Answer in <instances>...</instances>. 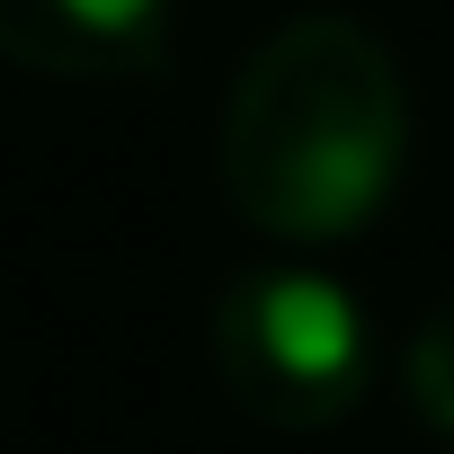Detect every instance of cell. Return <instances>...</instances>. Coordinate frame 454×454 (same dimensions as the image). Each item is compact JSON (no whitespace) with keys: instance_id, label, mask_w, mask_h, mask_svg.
<instances>
[{"instance_id":"1","label":"cell","mask_w":454,"mask_h":454,"mask_svg":"<svg viewBox=\"0 0 454 454\" xmlns=\"http://www.w3.org/2000/svg\"><path fill=\"white\" fill-rule=\"evenodd\" d=\"M223 187L250 223L286 241L365 223L410 152V81L401 54L356 10L277 19L232 90H223Z\"/></svg>"},{"instance_id":"2","label":"cell","mask_w":454,"mask_h":454,"mask_svg":"<svg viewBox=\"0 0 454 454\" xmlns=\"http://www.w3.org/2000/svg\"><path fill=\"white\" fill-rule=\"evenodd\" d=\"M214 365L268 427H330L374 374V339L348 286L312 268H241L214 303Z\"/></svg>"},{"instance_id":"3","label":"cell","mask_w":454,"mask_h":454,"mask_svg":"<svg viewBox=\"0 0 454 454\" xmlns=\"http://www.w3.org/2000/svg\"><path fill=\"white\" fill-rule=\"evenodd\" d=\"M0 54L63 81H125L160 72L169 0H0Z\"/></svg>"},{"instance_id":"4","label":"cell","mask_w":454,"mask_h":454,"mask_svg":"<svg viewBox=\"0 0 454 454\" xmlns=\"http://www.w3.org/2000/svg\"><path fill=\"white\" fill-rule=\"evenodd\" d=\"M401 383H410V410H419L427 427H445V436H454V294H445V303L410 330Z\"/></svg>"}]
</instances>
